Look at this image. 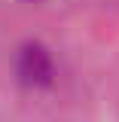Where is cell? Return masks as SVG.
I'll use <instances>...</instances> for the list:
<instances>
[{
    "mask_svg": "<svg viewBox=\"0 0 119 122\" xmlns=\"http://www.w3.org/2000/svg\"><path fill=\"white\" fill-rule=\"evenodd\" d=\"M18 73L25 82L34 86H43L52 79V58L43 46H25L21 55H18Z\"/></svg>",
    "mask_w": 119,
    "mask_h": 122,
    "instance_id": "obj_1",
    "label": "cell"
}]
</instances>
